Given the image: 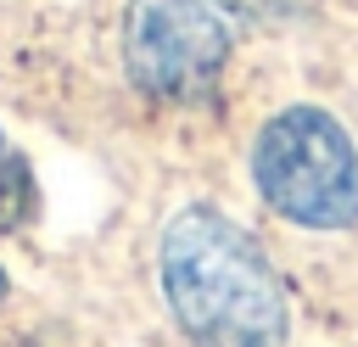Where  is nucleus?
I'll return each mask as SVG.
<instances>
[{
	"mask_svg": "<svg viewBox=\"0 0 358 347\" xmlns=\"http://www.w3.org/2000/svg\"><path fill=\"white\" fill-rule=\"evenodd\" d=\"M252 179L263 201L302 229L358 224V146L324 106H285L257 129Z\"/></svg>",
	"mask_w": 358,
	"mask_h": 347,
	"instance_id": "obj_2",
	"label": "nucleus"
},
{
	"mask_svg": "<svg viewBox=\"0 0 358 347\" xmlns=\"http://www.w3.org/2000/svg\"><path fill=\"white\" fill-rule=\"evenodd\" d=\"M229 62V28L207 0H129L123 67L151 101H196Z\"/></svg>",
	"mask_w": 358,
	"mask_h": 347,
	"instance_id": "obj_3",
	"label": "nucleus"
},
{
	"mask_svg": "<svg viewBox=\"0 0 358 347\" xmlns=\"http://www.w3.org/2000/svg\"><path fill=\"white\" fill-rule=\"evenodd\" d=\"M0 157H6V134H0Z\"/></svg>",
	"mask_w": 358,
	"mask_h": 347,
	"instance_id": "obj_5",
	"label": "nucleus"
},
{
	"mask_svg": "<svg viewBox=\"0 0 358 347\" xmlns=\"http://www.w3.org/2000/svg\"><path fill=\"white\" fill-rule=\"evenodd\" d=\"M0 297H6V269H0Z\"/></svg>",
	"mask_w": 358,
	"mask_h": 347,
	"instance_id": "obj_4",
	"label": "nucleus"
},
{
	"mask_svg": "<svg viewBox=\"0 0 358 347\" xmlns=\"http://www.w3.org/2000/svg\"><path fill=\"white\" fill-rule=\"evenodd\" d=\"M162 297L196 347H285L291 308L263 246L213 207H185L162 229Z\"/></svg>",
	"mask_w": 358,
	"mask_h": 347,
	"instance_id": "obj_1",
	"label": "nucleus"
}]
</instances>
